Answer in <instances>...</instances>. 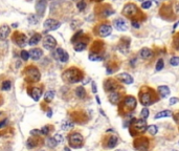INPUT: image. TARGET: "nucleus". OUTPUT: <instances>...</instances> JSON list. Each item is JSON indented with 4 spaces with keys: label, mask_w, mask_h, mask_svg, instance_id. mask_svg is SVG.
<instances>
[{
    "label": "nucleus",
    "mask_w": 179,
    "mask_h": 151,
    "mask_svg": "<svg viewBox=\"0 0 179 151\" xmlns=\"http://www.w3.org/2000/svg\"><path fill=\"white\" fill-rule=\"evenodd\" d=\"M62 77L68 83H79L83 79V73L78 68H69L63 73Z\"/></svg>",
    "instance_id": "f257e3e1"
},
{
    "label": "nucleus",
    "mask_w": 179,
    "mask_h": 151,
    "mask_svg": "<svg viewBox=\"0 0 179 151\" xmlns=\"http://www.w3.org/2000/svg\"><path fill=\"white\" fill-rule=\"evenodd\" d=\"M25 73H26V78L32 82H38L41 78V73H40L39 69L35 66H30L26 68Z\"/></svg>",
    "instance_id": "f03ea898"
},
{
    "label": "nucleus",
    "mask_w": 179,
    "mask_h": 151,
    "mask_svg": "<svg viewBox=\"0 0 179 151\" xmlns=\"http://www.w3.org/2000/svg\"><path fill=\"white\" fill-rule=\"evenodd\" d=\"M123 14L130 18L136 17L137 14H138V8H137L134 3H127V4L124 6Z\"/></svg>",
    "instance_id": "7ed1b4c3"
},
{
    "label": "nucleus",
    "mask_w": 179,
    "mask_h": 151,
    "mask_svg": "<svg viewBox=\"0 0 179 151\" xmlns=\"http://www.w3.org/2000/svg\"><path fill=\"white\" fill-rule=\"evenodd\" d=\"M13 41H14L16 45H18L19 47H24L25 45H27L28 39L24 34L15 33L14 36H13Z\"/></svg>",
    "instance_id": "20e7f679"
},
{
    "label": "nucleus",
    "mask_w": 179,
    "mask_h": 151,
    "mask_svg": "<svg viewBox=\"0 0 179 151\" xmlns=\"http://www.w3.org/2000/svg\"><path fill=\"white\" fill-rule=\"evenodd\" d=\"M83 140H84V138H83L82 134L78 133V132H75V133L69 134V136H68L69 144H70V145H72L73 147H75V148H78V147H80L81 145H82Z\"/></svg>",
    "instance_id": "39448f33"
},
{
    "label": "nucleus",
    "mask_w": 179,
    "mask_h": 151,
    "mask_svg": "<svg viewBox=\"0 0 179 151\" xmlns=\"http://www.w3.org/2000/svg\"><path fill=\"white\" fill-rule=\"evenodd\" d=\"M60 25H61V22L56 19H52V18H49V19H46L43 24L44 26V30H56L60 28Z\"/></svg>",
    "instance_id": "423d86ee"
},
{
    "label": "nucleus",
    "mask_w": 179,
    "mask_h": 151,
    "mask_svg": "<svg viewBox=\"0 0 179 151\" xmlns=\"http://www.w3.org/2000/svg\"><path fill=\"white\" fill-rule=\"evenodd\" d=\"M139 99H140V103L142 104L144 106H149L151 104H153V96L152 93L149 92V91H144V92H140L139 93Z\"/></svg>",
    "instance_id": "0eeeda50"
},
{
    "label": "nucleus",
    "mask_w": 179,
    "mask_h": 151,
    "mask_svg": "<svg viewBox=\"0 0 179 151\" xmlns=\"http://www.w3.org/2000/svg\"><path fill=\"white\" fill-rule=\"evenodd\" d=\"M43 46H44L45 49L47 50H52L54 48H56L57 46V41L52 36H45L44 40H43Z\"/></svg>",
    "instance_id": "6e6552de"
},
{
    "label": "nucleus",
    "mask_w": 179,
    "mask_h": 151,
    "mask_svg": "<svg viewBox=\"0 0 179 151\" xmlns=\"http://www.w3.org/2000/svg\"><path fill=\"white\" fill-rule=\"evenodd\" d=\"M123 104H124L125 107L128 108L129 110H133V109H135V107H136L137 101L134 97L127 96L124 100H123Z\"/></svg>",
    "instance_id": "1a4fd4ad"
},
{
    "label": "nucleus",
    "mask_w": 179,
    "mask_h": 151,
    "mask_svg": "<svg viewBox=\"0 0 179 151\" xmlns=\"http://www.w3.org/2000/svg\"><path fill=\"white\" fill-rule=\"evenodd\" d=\"M55 57L60 61V62H62V63L67 62L68 59H69L68 54L66 53V50H64L63 48H58V49H56Z\"/></svg>",
    "instance_id": "9d476101"
},
{
    "label": "nucleus",
    "mask_w": 179,
    "mask_h": 151,
    "mask_svg": "<svg viewBox=\"0 0 179 151\" xmlns=\"http://www.w3.org/2000/svg\"><path fill=\"white\" fill-rule=\"evenodd\" d=\"M113 25H114V28L117 30H119V32H125V30H128L127 22L123 18H117V19H115L114 22H113Z\"/></svg>",
    "instance_id": "9b49d317"
},
{
    "label": "nucleus",
    "mask_w": 179,
    "mask_h": 151,
    "mask_svg": "<svg viewBox=\"0 0 179 151\" xmlns=\"http://www.w3.org/2000/svg\"><path fill=\"white\" fill-rule=\"evenodd\" d=\"M133 126H134V129L137 131V132H144V131H146L148 128L147 122H146V120H142V119H140L138 121L135 120L134 123H133Z\"/></svg>",
    "instance_id": "f8f14e48"
},
{
    "label": "nucleus",
    "mask_w": 179,
    "mask_h": 151,
    "mask_svg": "<svg viewBox=\"0 0 179 151\" xmlns=\"http://www.w3.org/2000/svg\"><path fill=\"white\" fill-rule=\"evenodd\" d=\"M112 32V28L111 25L109 24H102L99 25V35L101 37H108V36L111 34Z\"/></svg>",
    "instance_id": "ddd939ff"
},
{
    "label": "nucleus",
    "mask_w": 179,
    "mask_h": 151,
    "mask_svg": "<svg viewBox=\"0 0 179 151\" xmlns=\"http://www.w3.org/2000/svg\"><path fill=\"white\" fill-rule=\"evenodd\" d=\"M117 79H118L122 83L124 84H127V85H130V84L133 83V78H132V76L129 75V73H119L118 76H117Z\"/></svg>",
    "instance_id": "4468645a"
},
{
    "label": "nucleus",
    "mask_w": 179,
    "mask_h": 151,
    "mask_svg": "<svg viewBox=\"0 0 179 151\" xmlns=\"http://www.w3.org/2000/svg\"><path fill=\"white\" fill-rule=\"evenodd\" d=\"M45 8H46V0H38V2L36 3V12L40 17L44 15Z\"/></svg>",
    "instance_id": "2eb2a0df"
},
{
    "label": "nucleus",
    "mask_w": 179,
    "mask_h": 151,
    "mask_svg": "<svg viewBox=\"0 0 179 151\" xmlns=\"http://www.w3.org/2000/svg\"><path fill=\"white\" fill-rule=\"evenodd\" d=\"M105 86V90L107 92H112V91H115V89L117 88V85L114 81L111 80V79H108L104 84Z\"/></svg>",
    "instance_id": "dca6fc26"
},
{
    "label": "nucleus",
    "mask_w": 179,
    "mask_h": 151,
    "mask_svg": "<svg viewBox=\"0 0 179 151\" xmlns=\"http://www.w3.org/2000/svg\"><path fill=\"white\" fill-rule=\"evenodd\" d=\"M11 28L8 25H1L0 26V40H5L10 36Z\"/></svg>",
    "instance_id": "f3484780"
},
{
    "label": "nucleus",
    "mask_w": 179,
    "mask_h": 151,
    "mask_svg": "<svg viewBox=\"0 0 179 151\" xmlns=\"http://www.w3.org/2000/svg\"><path fill=\"white\" fill-rule=\"evenodd\" d=\"M28 55H30V57L32 60H39L43 56V52L40 48H32V49H30Z\"/></svg>",
    "instance_id": "a211bd4d"
},
{
    "label": "nucleus",
    "mask_w": 179,
    "mask_h": 151,
    "mask_svg": "<svg viewBox=\"0 0 179 151\" xmlns=\"http://www.w3.org/2000/svg\"><path fill=\"white\" fill-rule=\"evenodd\" d=\"M148 146V140L147 138H139L138 141H136V149L139 151H146Z\"/></svg>",
    "instance_id": "6ab92c4d"
},
{
    "label": "nucleus",
    "mask_w": 179,
    "mask_h": 151,
    "mask_svg": "<svg viewBox=\"0 0 179 151\" xmlns=\"http://www.w3.org/2000/svg\"><path fill=\"white\" fill-rule=\"evenodd\" d=\"M75 127V123L72 121H70V120H63L62 123H61V129L64 131H68L70 130V129H72Z\"/></svg>",
    "instance_id": "aec40b11"
},
{
    "label": "nucleus",
    "mask_w": 179,
    "mask_h": 151,
    "mask_svg": "<svg viewBox=\"0 0 179 151\" xmlns=\"http://www.w3.org/2000/svg\"><path fill=\"white\" fill-rule=\"evenodd\" d=\"M30 97H32L35 101H39L41 96H42V91H41V89L38 87H32V89H30Z\"/></svg>",
    "instance_id": "412c9836"
},
{
    "label": "nucleus",
    "mask_w": 179,
    "mask_h": 151,
    "mask_svg": "<svg viewBox=\"0 0 179 151\" xmlns=\"http://www.w3.org/2000/svg\"><path fill=\"white\" fill-rule=\"evenodd\" d=\"M86 46H87V43L84 40H78L77 42L73 43V48L75 52H83L86 48Z\"/></svg>",
    "instance_id": "4be33fe9"
},
{
    "label": "nucleus",
    "mask_w": 179,
    "mask_h": 151,
    "mask_svg": "<svg viewBox=\"0 0 179 151\" xmlns=\"http://www.w3.org/2000/svg\"><path fill=\"white\" fill-rule=\"evenodd\" d=\"M140 57L144 60H149L153 57V52L150 48H142L140 50Z\"/></svg>",
    "instance_id": "5701e85b"
},
{
    "label": "nucleus",
    "mask_w": 179,
    "mask_h": 151,
    "mask_svg": "<svg viewBox=\"0 0 179 151\" xmlns=\"http://www.w3.org/2000/svg\"><path fill=\"white\" fill-rule=\"evenodd\" d=\"M119 99H121V95H119L117 91H112V92H110L109 100L112 104H114V105L117 104L119 102Z\"/></svg>",
    "instance_id": "b1692460"
},
{
    "label": "nucleus",
    "mask_w": 179,
    "mask_h": 151,
    "mask_svg": "<svg viewBox=\"0 0 179 151\" xmlns=\"http://www.w3.org/2000/svg\"><path fill=\"white\" fill-rule=\"evenodd\" d=\"M157 90H158V93L160 95V97L161 98H166V97H168L170 95V89L168 86H159L158 88H157Z\"/></svg>",
    "instance_id": "393cba45"
},
{
    "label": "nucleus",
    "mask_w": 179,
    "mask_h": 151,
    "mask_svg": "<svg viewBox=\"0 0 179 151\" xmlns=\"http://www.w3.org/2000/svg\"><path fill=\"white\" fill-rule=\"evenodd\" d=\"M40 40H41V35H40V34H35V35L32 36L30 40H28L27 44H30V46L37 45L38 43L40 42Z\"/></svg>",
    "instance_id": "a878e982"
},
{
    "label": "nucleus",
    "mask_w": 179,
    "mask_h": 151,
    "mask_svg": "<svg viewBox=\"0 0 179 151\" xmlns=\"http://www.w3.org/2000/svg\"><path fill=\"white\" fill-rule=\"evenodd\" d=\"M118 143V140L115 135H111L109 138H108V142H107V147L108 148H114L115 146L117 145Z\"/></svg>",
    "instance_id": "bb28decb"
},
{
    "label": "nucleus",
    "mask_w": 179,
    "mask_h": 151,
    "mask_svg": "<svg viewBox=\"0 0 179 151\" xmlns=\"http://www.w3.org/2000/svg\"><path fill=\"white\" fill-rule=\"evenodd\" d=\"M54 98H55V90H52V89H49V90H47L46 92H45V95H44V100L46 101L47 103L51 102V101L54 100Z\"/></svg>",
    "instance_id": "cd10ccee"
},
{
    "label": "nucleus",
    "mask_w": 179,
    "mask_h": 151,
    "mask_svg": "<svg viewBox=\"0 0 179 151\" xmlns=\"http://www.w3.org/2000/svg\"><path fill=\"white\" fill-rule=\"evenodd\" d=\"M75 95L79 99H84L86 97V90L84 89L83 86H79V87L75 89Z\"/></svg>",
    "instance_id": "c85d7f7f"
},
{
    "label": "nucleus",
    "mask_w": 179,
    "mask_h": 151,
    "mask_svg": "<svg viewBox=\"0 0 179 151\" xmlns=\"http://www.w3.org/2000/svg\"><path fill=\"white\" fill-rule=\"evenodd\" d=\"M173 113L170 110H163L160 111V112H157L155 114V119H161V118H168V116H171Z\"/></svg>",
    "instance_id": "c756f323"
},
{
    "label": "nucleus",
    "mask_w": 179,
    "mask_h": 151,
    "mask_svg": "<svg viewBox=\"0 0 179 151\" xmlns=\"http://www.w3.org/2000/svg\"><path fill=\"white\" fill-rule=\"evenodd\" d=\"M46 145H47V147H49V148H55V147H57L58 143L54 138H49L47 141H46Z\"/></svg>",
    "instance_id": "7c9ffc66"
},
{
    "label": "nucleus",
    "mask_w": 179,
    "mask_h": 151,
    "mask_svg": "<svg viewBox=\"0 0 179 151\" xmlns=\"http://www.w3.org/2000/svg\"><path fill=\"white\" fill-rule=\"evenodd\" d=\"M148 132H149L151 135H155L157 133V131H158V128H157V126L155 125H151L148 127Z\"/></svg>",
    "instance_id": "2f4dec72"
},
{
    "label": "nucleus",
    "mask_w": 179,
    "mask_h": 151,
    "mask_svg": "<svg viewBox=\"0 0 179 151\" xmlns=\"http://www.w3.org/2000/svg\"><path fill=\"white\" fill-rule=\"evenodd\" d=\"M11 86H12V83H11V81L6 80V81H3V83H2V86H1V88H2V90H10Z\"/></svg>",
    "instance_id": "473e14b6"
},
{
    "label": "nucleus",
    "mask_w": 179,
    "mask_h": 151,
    "mask_svg": "<svg viewBox=\"0 0 179 151\" xmlns=\"http://www.w3.org/2000/svg\"><path fill=\"white\" fill-rule=\"evenodd\" d=\"M28 22L30 24H36V23L39 22V18H37L36 15H30L28 16Z\"/></svg>",
    "instance_id": "72a5a7b5"
},
{
    "label": "nucleus",
    "mask_w": 179,
    "mask_h": 151,
    "mask_svg": "<svg viewBox=\"0 0 179 151\" xmlns=\"http://www.w3.org/2000/svg\"><path fill=\"white\" fill-rule=\"evenodd\" d=\"M77 8H79V11H84L86 8V2H85V0H81L79 2L77 3Z\"/></svg>",
    "instance_id": "f704fd0d"
},
{
    "label": "nucleus",
    "mask_w": 179,
    "mask_h": 151,
    "mask_svg": "<svg viewBox=\"0 0 179 151\" xmlns=\"http://www.w3.org/2000/svg\"><path fill=\"white\" fill-rule=\"evenodd\" d=\"M89 59L91 61H101V60H103L102 56H99L97 54H90Z\"/></svg>",
    "instance_id": "c9c22d12"
},
{
    "label": "nucleus",
    "mask_w": 179,
    "mask_h": 151,
    "mask_svg": "<svg viewBox=\"0 0 179 151\" xmlns=\"http://www.w3.org/2000/svg\"><path fill=\"white\" fill-rule=\"evenodd\" d=\"M164 66V61L163 59H159L156 63V71H161Z\"/></svg>",
    "instance_id": "e433bc0d"
},
{
    "label": "nucleus",
    "mask_w": 179,
    "mask_h": 151,
    "mask_svg": "<svg viewBox=\"0 0 179 151\" xmlns=\"http://www.w3.org/2000/svg\"><path fill=\"white\" fill-rule=\"evenodd\" d=\"M40 130H41V132H42V135H48V134H49L50 128H49V126L47 125V126H43Z\"/></svg>",
    "instance_id": "4c0bfd02"
},
{
    "label": "nucleus",
    "mask_w": 179,
    "mask_h": 151,
    "mask_svg": "<svg viewBox=\"0 0 179 151\" xmlns=\"http://www.w3.org/2000/svg\"><path fill=\"white\" fill-rule=\"evenodd\" d=\"M148 116H149V109L144 108L142 110V112H140V118H142V120H146Z\"/></svg>",
    "instance_id": "58836bf2"
},
{
    "label": "nucleus",
    "mask_w": 179,
    "mask_h": 151,
    "mask_svg": "<svg viewBox=\"0 0 179 151\" xmlns=\"http://www.w3.org/2000/svg\"><path fill=\"white\" fill-rule=\"evenodd\" d=\"M54 138H55L56 141H57V143H63V141H64V138H63V135L61 133H56V135L54 136Z\"/></svg>",
    "instance_id": "ea45409f"
},
{
    "label": "nucleus",
    "mask_w": 179,
    "mask_h": 151,
    "mask_svg": "<svg viewBox=\"0 0 179 151\" xmlns=\"http://www.w3.org/2000/svg\"><path fill=\"white\" fill-rule=\"evenodd\" d=\"M170 64H171L172 66H178V64H179V58H178V57H174V58H172L171 60H170Z\"/></svg>",
    "instance_id": "a19ab883"
},
{
    "label": "nucleus",
    "mask_w": 179,
    "mask_h": 151,
    "mask_svg": "<svg viewBox=\"0 0 179 151\" xmlns=\"http://www.w3.org/2000/svg\"><path fill=\"white\" fill-rule=\"evenodd\" d=\"M82 36H83V32H82V30H81V32H79V33H77L75 36H73V37H72V39H71V42H72V43H75V41H78L77 39H79V40H80V38L82 37Z\"/></svg>",
    "instance_id": "79ce46f5"
},
{
    "label": "nucleus",
    "mask_w": 179,
    "mask_h": 151,
    "mask_svg": "<svg viewBox=\"0 0 179 151\" xmlns=\"http://www.w3.org/2000/svg\"><path fill=\"white\" fill-rule=\"evenodd\" d=\"M20 55H21V58H22L24 61H27V60H28V58H30V55H28V52H26V50H22Z\"/></svg>",
    "instance_id": "37998d69"
},
{
    "label": "nucleus",
    "mask_w": 179,
    "mask_h": 151,
    "mask_svg": "<svg viewBox=\"0 0 179 151\" xmlns=\"http://www.w3.org/2000/svg\"><path fill=\"white\" fill-rule=\"evenodd\" d=\"M152 5V2L151 1H144V2L142 3V8H144V10H147V8H150Z\"/></svg>",
    "instance_id": "c03bdc74"
},
{
    "label": "nucleus",
    "mask_w": 179,
    "mask_h": 151,
    "mask_svg": "<svg viewBox=\"0 0 179 151\" xmlns=\"http://www.w3.org/2000/svg\"><path fill=\"white\" fill-rule=\"evenodd\" d=\"M36 145H37V144L35 143V141H32V138H30V140L27 141V147H28V148H34Z\"/></svg>",
    "instance_id": "a18cd8bd"
},
{
    "label": "nucleus",
    "mask_w": 179,
    "mask_h": 151,
    "mask_svg": "<svg viewBox=\"0 0 179 151\" xmlns=\"http://www.w3.org/2000/svg\"><path fill=\"white\" fill-rule=\"evenodd\" d=\"M30 134H32V135H42V132H41V130L34 129V130L30 131Z\"/></svg>",
    "instance_id": "49530a36"
},
{
    "label": "nucleus",
    "mask_w": 179,
    "mask_h": 151,
    "mask_svg": "<svg viewBox=\"0 0 179 151\" xmlns=\"http://www.w3.org/2000/svg\"><path fill=\"white\" fill-rule=\"evenodd\" d=\"M8 119H4L3 121L0 122V129L3 128V127H5V126H6V124H8Z\"/></svg>",
    "instance_id": "de8ad7c7"
},
{
    "label": "nucleus",
    "mask_w": 179,
    "mask_h": 151,
    "mask_svg": "<svg viewBox=\"0 0 179 151\" xmlns=\"http://www.w3.org/2000/svg\"><path fill=\"white\" fill-rule=\"evenodd\" d=\"M178 102V98H171L170 99V105H174Z\"/></svg>",
    "instance_id": "09e8293b"
},
{
    "label": "nucleus",
    "mask_w": 179,
    "mask_h": 151,
    "mask_svg": "<svg viewBox=\"0 0 179 151\" xmlns=\"http://www.w3.org/2000/svg\"><path fill=\"white\" fill-rule=\"evenodd\" d=\"M132 26L134 28H140V25H139V22H136V21H132Z\"/></svg>",
    "instance_id": "8fccbe9b"
},
{
    "label": "nucleus",
    "mask_w": 179,
    "mask_h": 151,
    "mask_svg": "<svg viewBox=\"0 0 179 151\" xmlns=\"http://www.w3.org/2000/svg\"><path fill=\"white\" fill-rule=\"evenodd\" d=\"M92 91H93V93H97V86H95V83H92Z\"/></svg>",
    "instance_id": "3c124183"
},
{
    "label": "nucleus",
    "mask_w": 179,
    "mask_h": 151,
    "mask_svg": "<svg viewBox=\"0 0 179 151\" xmlns=\"http://www.w3.org/2000/svg\"><path fill=\"white\" fill-rule=\"evenodd\" d=\"M97 103H101V101H99V97H97Z\"/></svg>",
    "instance_id": "603ef678"
},
{
    "label": "nucleus",
    "mask_w": 179,
    "mask_h": 151,
    "mask_svg": "<svg viewBox=\"0 0 179 151\" xmlns=\"http://www.w3.org/2000/svg\"><path fill=\"white\" fill-rule=\"evenodd\" d=\"M138 1H140V2H144V1H150V0H138Z\"/></svg>",
    "instance_id": "864d4df0"
},
{
    "label": "nucleus",
    "mask_w": 179,
    "mask_h": 151,
    "mask_svg": "<svg viewBox=\"0 0 179 151\" xmlns=\"http://www.w3.org/2000/svg\"><path fill=\"white\" fill-rule=\"evenodd\" d=\"M65 151H71V150H70L69 148H67V147H66V148H65Z\"/></svg>",
    "instance_id": "5fc2aeb1"
},
{
    "label": "nucleus",
    "mask_w": 179,
    "mask_h": 151,
    "mask_svg": "<svg viewBox=\"0 0 179 151\" xmlns=\"http://www.w3.org/2000/svg\"><path fill=\"white\" fill-rule=\"evenodd\" d=\"M51 116V110H49V112H48V116Z\"/></svg>",
    "instance_id": "6e6d98bb"
},
{
    "label": "nucleus",
    "mask_w": 179,
    "mask_h": 151,
    "mask_svg": "<svg viewBox=\"0 0 179 151\" xmlns=\"http://www.w3.org/2000/svg\"><path fill=\"white\" fill-rule=\"evenodd\" d=\"M93 1H103V0H93Z\"/></svg>",
    "instance_id": "4d7b16f0"
},
{
    "label": "nucleus",
    "mask_w": 179,
    "mask_h": 151,
    "mask_svg": "<svg viewBox=\"0 0 179 151\" xmlns=\"http://www.w3.org/2000/svg\"><path fill=\"white\" fill-rule=\"evenodd\" d=\"M116 151H124V150H116Z\"/></svg>",
    "instance_id": "13d9d810"
},
{
    "label": "nucleus",
    "mask_w": 179,
    "mask_h": 151,
    "mask_svg": "<svg viewBox=\"0 0 179 151\" xmlns=\"http://www.w3.org/2000/svg\"><path fill=\"white\" fill-rule=\"evenodd\" d=\"M0 114H1V112H0Z\"/></svg>",
    "instance_id": "bf43d9fd"
},
{
    "label": "nucleus",
    "mask_w": 179,
    "mask_h": 151,
    "mask_svg": "<svg viewBox=\"0 0 179 151\" xmlns=\"http://www.w3.org/2000/svg\"><path fill=\"white\" fill-rule=\"evenodd\" d=\"M51 1H54V0H51Z\"/></svg>",
    "instance_id": "052dcab7"
}]
</instances>
